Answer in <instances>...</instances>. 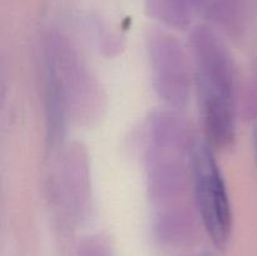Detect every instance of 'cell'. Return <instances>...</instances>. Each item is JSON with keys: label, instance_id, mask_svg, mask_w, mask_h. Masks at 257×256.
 Wrapping results in <instances>:
<instances>
[{"label": "cell", "instance_id": "cell-2", "mask_svg": "<svg viewBox=\"0 0 257 256\" xmlns=\"http://www.w3.org/2000/svg\"><path fill=\"white\" fill-rule=\"evenodd\" d=\"M193 143L188 125L175 113L158 112L150 127L148 190L158 202L175 200L191 176Z\"/></svg>", "mask_w": 257, "mask_h": 256}, {"label": "cell", "instance_id": "cell-6", "mask_svg": "<svg viewBox=\"0 0 257 256\" xmlns=\"http://www.w3.org/2000/svg\"><path fill=\"white\" fill-rule=\"evenodd\" d=\"M151 14L176 29H186L190 24L187 0H147Z\"/></svg>", "mask_w": 257, "mask_h": 256}, {"label": "cell", "instance_id": "cell-5", "mask_svg": "<svg viewBox=\"0 0 257 256\" xmlns=\"http://www.w3.org/2000/svg\"><path fill=\"white\" fill-rule=\"evenodd\" d=\"M157 230L166 240H183L193 233V218L185 208L170 207L158 217Z\"/></svg>", "mask_w": 257, "mask_h": 256}, {"label": "cell", "instance_id": "cell-3", "mask_svg": "<svg viewBox=\"0 0 257 256\" xmlns=\"http://www.w3.org/2000/svg\"><path fill=\"white\" fill-rule=\"evenodd\" d=\"M190 178L196 210L206 232L217 247H225L232 233V207L225 180L208 143L196 145L191 157Z\"/></svg>", "mask_w": 257, "mask_h": 256}, {"label": "cell", "instance_id": "cell-7", "mask_svg": "<svg viewBox=\"0 0 257 256\" xmlns=\"http://www.w3.org/2000/svg\"><path fill=\"white\" fill-rule=\"evenodd\" d=\"M256 153H257V135H256Z\"/></svg>", "mask_w": 257, "mask_h": 256}, {"label": "cell", "instance_id": "cell-4", "mask_svg": "<svg viewBox=\"0 0 257 256\" xmlns=\"http://www.w3.org/2000/svg\"><path fill=\"white\" fill-rule=\"evenodd\" d=\"M147 50L157 94L175 108L186 105L191 90V72L182 45L175 37L161 32L148 38Z\"/></svg>", "mask_w": 257, "mask_h": 256}, {"label": "cell", "instance_id": "cell-1", "mask_svg": "<svg viewBox=\"0 0 257 256\" xmlns=\"http://www.w3.org/2000/svg\"><path fill=\"white\" fill-rule=\"evenodd\" d=\"M203 131L212 148L226 150L236 137L237 92L232 59L225 43L207 27L190 37Z\"/></svg>", "mask_w": 257, "mask_h": 256}]
</instances>
